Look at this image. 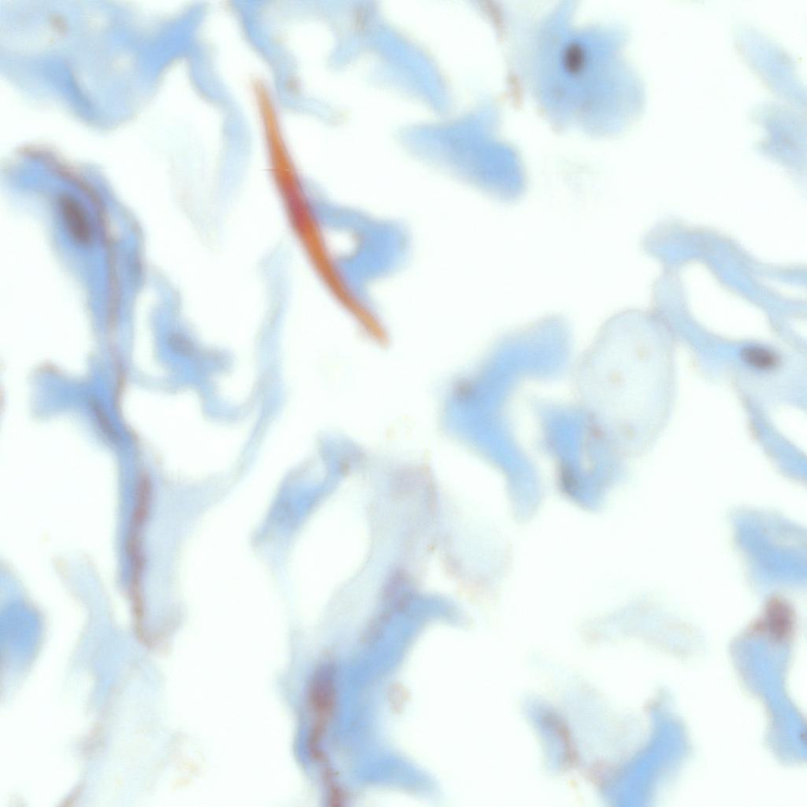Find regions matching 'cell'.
<instances>
[{"mask_svg": "<svg viewBox=\"0 0 807 807\" xmlns=\"http://www.w3.org/2000/svg\"><path fill=\"white\" fill-rule=\"evenodd\" d=\"M742 359L750 366L760 370H771L779 365V358L769 350L752 346L743 349Z\"/></svg>", "mask_w": 807, "mask_h": 807, "instance_id": "obj_3", "label": "cell"}, {"mask_svg": "<svg viewBox=\"0 0 807 807\" xmlns=\"http://www.w3.org/2000/svg\"><path fill=\"white\" fill-rule=\"evenodd\" d=\"M59 208L73 240L81 246L89 245L92 239V229L81 205L70 196H62L59 199Z\"/></svg>", "mask_w": 807, "mask_h": 807, "instance_id": "obj_2", "label": "cell"}, {"mask_svg": "<svg viewBox=\"0 0 807 807\" xmlns=\"http://www.w3.org/2000/svg\"><path fill=\"white\" fill-rule=\"evenodd\" d=\"M139 503L135 512L134 524L136 527L141 526L147 517L150 493H151V481L147 474H143L139 484Z\"/></svg>", "mask_w": 807, "mask_h": 807, "instance_id": "obj_4", "label": "cell"}, {"mask_svg": "<svg viewBox=\"0 0 807 807\" xmlns=\"http://www.w3.org/2000/svg\"><path fill=\"white\" fill-rule=\"evenodd\" d=\"M90 405L94 414L96 415L100 428H102L104 433L107 435L111 440L115 441L117 440V435L102 407H100L99 404L95 400H91Z\"/></svg>", "mask_w": 807, "mask_h": 807, "instance_id": "obj_6", "label": "cell"}, {"mask_svg": "<svg viewBox=\"0 0 807 807\" xmlns=\"http://www.w3.org/2000/svg\"><path fill=\"white\" fill-rule=\"evenodd\" d=\"M794 615L790 605L784 600L774 598L768 603L759 628L776 640H784L792 633Z\"/></svg>", "mask_w": 807, "mask_h": 807, "instance_id": "obj_1", "label": "cell"}, {"mask_svg": "<svg viewBox=\"0 0 807 807\" xmlns=\"http://www.w3.org/2000/svg\"><path fill=\"white\" fill-rule=\"evenodd\" d=\"M584 62L583 49L577 43L568 48L565 55V64L568 71L575 73L580 70Z\"/></svg>", "mask_w": 807, "mask_h": 807, "instance_id": "obj_5", "label": "cell"}]
</instances>
